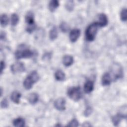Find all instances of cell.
<instances>
[{
	"mask_svg": "<svg viewBox=\"0 0 127 127\" xmlns=\"http://www.w3.org/2000/svg\"><path fill=\"white\" fill-rule=\"evenodd\" d=\"M39 79V76L36 71H32L25 79L23 82V86L26 89H30L33 85Z\"/></svg>",
	"mask_w": 127,
	"mask_h": 127,
	"instance_id": "cell-1",
	"label": "cell"
},
{
	"mask_svg": "<svg viewBox=\"0 0 127 127\" xmlns=\"http://www.w3.org/2000/svg\"><path fill=\"white\" fill-rule=\"evenodd\" d=\"M97 22H94L90 24L85 31V37L87 41H92L94 40L98 27Z\"/></svg>",
	"mask_w": 127,
	"mask_h": 127,
	"instance_id": "cell-2",
	"label": "cell"
},
{
	"mask_svg": "<svg viewBox=\"0 0 127 127\" xmlns=\"http://www.w3.org/2000/svg\"><path fill=\"white\" fill-rule=\"evenodd\" d=\"M33 55L32 51L29 49L20 47L15 51V56L17 59H20L22 58H30Z\"/></svg>",
	"mask_w": 127,
	"mask_h": 127,
	"instance_id": "cell-3",
	"label": "cell"
},
{
	"mask_svg": "<svg viewBox=\"0 0 127 127\" xmlns=\"http://www.w3.org/2000/svg\"><path fill=\"white\" fill-rule=\"evenodd\" d=\"M67 95L71 99L75 101L79 100L82 96L80 87H72L69 88L67 91Z\"/></svg>",
	"mask_w": 127,
	"mask_h": 127,
	"instance_id": "cell-4",
	"label": "cell"
},
{
	"mask_svg": "<svg viewBox=\"0 0 127 127\" xmlns=\"http://www.w3.org/2000/svg\"><path fill=\"white\" fill-rule=\"evenodd\" d=\"M10 69L11 71L14 73L21 72L25 70V66L22 63L17 62L11 65Z\"/></svg>",
	"mask_w": 127,
	"mask_h": 127,
	"instance_id": "cell-5",
	"label": "cell"
},
{
	"mask_svg": "<svg viewBox=\"0 0 127 127\" xmlns=\"http://www.w3.org/2000/svg\"><path fill=\"white\" fill-rule=\"evenodd\" d=\"M54 107L59 111H64L65 109V100L64 98L60 97L54 102Z\"/></svg>",
	"mask_w": 127,
	"mask_h": 127,
	"instance_id": "cell-6",
	"label": "cell"
},
{
	"mask_svg": "<svg viewBox=\"0 0 127 127\" xmlns=\"http://www.w3.org/2000/svg\"><path fill=\"white\" fill-rule=\"evenodd\" d=\"M80 31L78 29H73L69 33V39L71 42H75L79 37Z\"/></svg>",
	"mask_w": 127,
	"mask_h": 127,
	"instance_id": "cell-7",
	"label": "cell"
},
{
	"mask_svg": "<svg viewBox=\"0 0 127 127\" xmlns=\"http://www.w3.org/2000/svg\"><path fill=\"white\" fill-rule=\"evenodd\" d=\"M123 118H126V114L124 115L122 113H118L116 115L113 116L112 118V121L114 125L117 126Z\"/></svg>",
	"mask_w": 127,
	"mask_h": 127,
	"instance_id": "cell-8",
	"label": "cell"
},
{
	"mask_svg": "<svg viewBox=\"0 0 127 127\" xmlns=\"http://www.w3.org/2000/svg\"><path fill=\"white\" fill-rule=\"evenodd\" d=\"M94 88V83L91 80H87L84 85V91L86 93L91 92Z\"/></svg>",
	"mask_w": 127,
	"mask_h": 127,
	"instance_id": "cell-9",
	"label": "cell"
},
{
	"mask_svg": "<svg viewBox=\"0 0 127 127\" xmlns=\"http://www.w3.org/2000/svg\"><path fill=\"white\" fill-rule=\"evenodd\" d=\"M100 27H104L108 23V18L104 13H101L99 16V22H97Z\"/></svg>",
	"mask_w": 127,
	"mask_h": 127,
	"instance_id": "cell-10",
	"label": "cell"
},
{
	"mask_svg": "<svg viewBox=\"0 0 127 127\" xmlns=\"http://www.w3.org/2000/svg\"><path fill=\"white\" fill-rule=\"evenodd\" d=\"M111 75L108 72L105 73L102 77V84L104 86L108 85L111 83Z\"/></svg>",
	"mask_w": 127,
	"mask_h": 127,
	"instance_id": "cell-11",
	"label": "cell"
},
{
	"mask_svg": "<svg viewBox=\"0 0 127 127\" xmlns=\"http://www.w3.org/2000/svg\"><path fill=\"white\" fill-rule=\"evenodd\" d=\"M25 21L28 25L35 24L34 14L31 11H28L25 15Z\"/></svg>",
	"mask_w": 127,
	"mask_h": 127,
	"instance_id": "cell-12",
	"label": "cell"
},
{
	"mask_svg": "<svg viewBox=\"0 0 127 127\" xmlns=\"http://www.w3.org/2000/svg\"><path fill=\"white\" fill-rule=\"evenodd\" d=\"M63 63L65 66H69L73 64V58L71 56L65 55L63 58Z\"/></svg>",
	"mask_w": 127,
	"mask_h": 127,
	"instance_id": "cell-13",
	"label": "cell"
},
{
	"mask_svg": "<svg viewBox=\"0 0 127 127\" xmlns=\"http://www.w3.org/2000/svg\"><path fill=\"white\" fill-rule=\"evenodd\" d=\"M21 97V94L18 92V91H14L12 93L10 99L11 101L15 103V104H18L20 102V99Z\"/></svg>",
	"mask_w": 127,
	"mask_h": 127,
	"instance_id": "cell-14",
	"label": "cell"
},
{
	"mask_svg": "<svg viewBox=\"0 0 127 127\" xmlns=\"http://www.w3.org/2000/svg\"><path fill=\"white\" fill-rule=\"evenodd\" d=\"M114 69L113 70V73L116 79L119 78L122 75V69L119 65H115L113 67Z\"/></svg>",
	"mask_w": 127,
	"mask_h": 127,
	"instance_id": "cell-15",
	"label": "cell"
},
{
	"mask_svg": "<svg viewBox=\"0 0 127 127\" xmlns=\"http://www.w3.org/2000/svg\"><path fill=\"white\" fill-rule=\"evenodd\" d=\"M39 96L36 93H32L29 94L28 99L29 103L31 104H34L38 101Z\"/></svg>",
	"mask_w": 127,
	"mask_h": 127,
	"instance_id": "cell-16",
	"label": "cell"
},
{
	"mask_svg": "<svg viewBox=\"0 0 127 127\" xmlns=\"http://www.w3.org/2000/svg\"><path fill=\"white\" fill-rule=\"evenodd\" d=\"M59 2L57 0H51L49 3V9L51 12L54 11L59 6Z\"/></svg>",
	"mask_w": 127,
	"mask_h": 127,
	"instance_id": "cell-17",
	"label": "cell"
},
{
	"mask_svg": "<svg viewBox=\"0 0 127 127\" xmlns=\"http://www.w3.org/2000/svg\"><path fill=\"white\" fill-rule=\"evenodd\" d=\"M25 120L22 118H18L13 121V125L15 127H22L25 126Z\"/></svg>",
	"mask_w": 127,
	"mask_h": 127,
	"instance_id": "cell-18",
	"label": "cell"
},
{
	"mask_svg": "<svg viewBox=\"0 0 127 127\" xmlns=\"http://www.w3.org/2000/svg\"><path fill=\"white\" fill-rule=\"evenodd\" d=\"M58 35V29L56 26H54L50 31L49 37L51 40H55Z\"/></svg>",
	"mask_w": 127,
	"mask_h": 127,
	"instance_id": "cell-19",
	"label": "cell"
},
{
	"mask_svg": "<svg viewBox=\"0 0 127 127\" xmlns=\"http://www.w3.org/2000/svg\"><path fill=\"white\" fill-rule=\"evenodd\" d=\"M55 77L58 81H63L65 79V75L61 70H58L55 73Z\"/></svg>",
	"mask_w": 127,
	"mask_h": 127,
	"instance_id": "cell-20",
	"label": "cell"
},
{
	"mask_svg": "<svg viewBox=\"0 0 127 127\" xmlns=\"http://www.w3.org/2000/svg\"><path fill=\"white\" fill-rule=\"evenodd\" d=\"M8 23V18L5 14H2L0 16V24L2 27L6 26Z\"/></svg>",
	"mask_w": 127,
	"mask_h": 127,
	"instance_id": "cell-21",
	"label": "cell"
},
{
	"mask_svg": "<svg viewBox=\"0 0 127 127\" xmlns=\"http://www.w3.org/2000/svg\"><path fill=\"white\" fill-rule=\"evenodd\" d=\"M74 6V2L72 0L66 1L65 4V7L66 9L69 11H71L73 9Z\"/></svg>",
	"mask_w": 127,
	"mask_h": 127,
	"instance_id": "cell-22",
	"label": "cell"
},
{
	"mask_svg": "<svg viewBox=\"0 0 127 127\" xmlns=\"http://www.w3.org/2000/svg\"><path fill=\"white\" fill-rule=\"evenodd\" d=\"M60 28L61 30V31L65 33L66 32H67L69 29V26L68 25V24L65 22H62L60 25Z\"/></svg>",
	"mask_w": 127,
	"mask_h": 127,
	"instance_id": "cell-23",
	"label": "cell"
},
{
	"mask_svg": "<svg viewBox=\"0 0 127 127\" xmlns=\"http://www.w3.org/2000/svg\"><path fill=\"white\" fill-rule=\"evenodd\" d=\"M11 25L12 26L16 25L19 21V17L18 15L16 13H13L11 15Z\"/></svg>",
	"mask_w": 127,
	"mask_h": 127,
	"instance_id": "cell-24",
	"label": "cell"
},
{
	"mask_svg": "<svg viewBox=\"0 0 127 127\" xmlns=\"http://www.w3.org/2000/svg\"><path fill=\"white\" fill-rule=\"evenodd\" d=\"M121 19L123 21H126L127 18V11L126 8H124L121 12Z\"/></svg>",
	"mask_w": 127,
	"mask_h": 127,
	"instance_id": "cell-25",
	"label": "cell"
},
{
	"mask_svg": "<svg viewBox=\"0 0 127 127\" xmlns=\"http://www.w3.org/2000/svg\"><path fill=\"white\" fill-rule=\"evenodd\" d=\"M67 127H78V122L76 119H73L71 121H70L68 124L67 125Z\"/></svg>",
	"mask_w": 127,
	"mask_h": 127,
	"instance_id": "cell-26",
	"label": "cell"
},
{
	"mask_svg": "<svg viewBox=\"0 0 127 127\" xmlns=\"http://www.w3.org/2000/svg\"><path fill=\"white\" fill-rule=\"evenodd\" d=\"M92 112V108L90 106H88L86 107V109L85 110L84 112V115L85 117H88L91 115Z\"/></svg>",
	"mask_w": 127,
	"mask_h": 127,
	"instance_id": "cell-27",
	"label": "cell"
},
{
	"mask_svg": "<svg viewBox=\"0 0 127 127\" xmlns=\"http://www.w3.org/2000/svg\"><path fill=\"white\" fill-rule=\"evenodd\" d=\"M8 103L6 98H4L1 102L0 103V107L2 109L6 108L8 107Z\"/></svg>",
	"mask_w": 127,
	"mask_h": 127,
	"instance_id": "cell-28",
	"label": "cell"
},
{
	"mask_svg": "<svg viewBox=\"0 0 127 127\" xmlns=\"http://www.w3.org/2000/svg\"><path fill=\"white\" fill-rule=\"evenodd\" d=\"M36 28V25L35 24L32 25H28L26 28V31L28 33H32Z\"/></svg>",
	"mask_w": 127,
	"mask_h": 127,
	"instance_id": "cell-29",
	"label": "cell"
},
{
	"mask_svg": "<svg viewBox=\"0 0 127 127\" xmlns=\"http://www.w3.org/2000/svg\"><path fill=\"white\" fill-rule=\"evenodd\" d=\"M5 64L4 62L3 61H1L0 62V74H2L3 70L5 68Z\"/></svg>",
	"mask_w": 127,
	"mask_h": 127,
	"instance_id": "cell-30",
	"label": "cell"
},
{
	"mask_svg": "<svg viewBox=\"0 0 127 127\" xmlns=\"http://www.w3.org/2000/svg\"><path fill=\"white\" fill-rule=\"evenodd\" d=\"M5 37H6V34H5V32L1 31L0 33V39L1 40H4L5 39Z\"/></svg>",
	"mask_w": 127,
	"mask_h": 127,
	"instance_id": "cell-31",
	"label": "cell"
},
{
	"mask_svg": "<svg viewBox=\"0 0 127 127\" xmlns=\"http://www.w3.org/2000/svg\"><path fill=\"white\" fill-rule=\"evenodd\" d=\"M82 126H83V127H91L92 125L89 122H85L83 124Z\"/></svg>",
	"mask_w": 127,
	"mask_h": 127,
	"instance_id": "cell-32",
	"label": "cell"
},
{
	"mask_svg": "<svg viewBox=\"0 0 127 127\" xmlns=\"http://www.w3.org/2000/svg\"><path fill=\"white\" fill-rule=\"evenodd\" d=\"M0 92H1L0 96H2V88H0Z\"/></svg>",
	"mask_w": 127,
	"mask_h": 127,
	"instance_id": "cell-33",
	"label": "cell"
}]
</instances>
